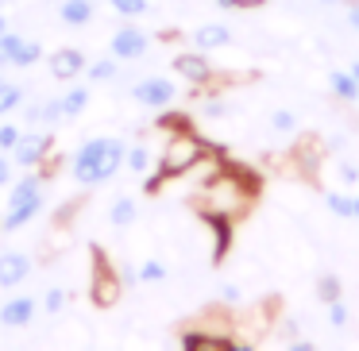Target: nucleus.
Instances as JSON below:
<instances>
[{
	"mask_svg": "<svg viewBox=\"0 0 359 351\" xmlns=\"http://www.w3.org/2000/svg\"><path fill=\"white\" fill-rule=\"evenodd\" d=\"M124 155H128V147L120 139H109V135L81 143V151L74 155V178L81 186H101V181H109L124 166Z\"/></svg>",
	"mask_w": 359,
	"mask_h": 351,
	"instance_id": "f257e3e1",
	"label": "nucleus"
},
{
	"mask_svg": "<svg viewBox=\"0 0 359 351\" xmlns=\"http://www.w3.org/2000/svg\"><path fill=\"white\" fill-rule=\"evenodd\" d=\"M201 220L209 224V232H212V263H224V255L232 251V240H236V216L201 209Z\"/></svg>",
	"mask_w": 359,
	"mask_h": 351,
	"instance_id": "f03ea898",
	"label": "nucleus"
},
{
	"mask_svg": "<svg viewBox=\"0 0 359 351\" xmlns=\"http://www.w3.org/2000/svg\"><path fill=\"white\" fill-rule=\"evenodd\" d=\"M147 47H151V39L140 32V27H120V32L112 35V58H124V62L143 58Z\"/></svg>",
	"mask_w": 359,
	"mask_h": 351,
	"instance_id": "7ed1b4c3",
	"label": "nucleus"
},
{
	"mask_svg": "<svg viewBox=\"0 0 359 351\" xmlns=\"http://www.w3.org/2000/svg\"><path fill=\"white\" fill-rule=\"evenodd\" d=\"M132 97L140 104H147V109H166V104L174 101V85L166 78H143L140 85L132 89Z\"/></svg>",
	"mask_w": 359,
	"mask_h": 351,
	"instance_id": "20e7f679",
	"label": "nucleus"
},
{
	"mask_svg": "<svg viewBox=\"0 0 359 351\" xmlns=\"http://www.w3.org/2000/svg\"><path fill=\"white\" fill-rule=\"evenodd\" d=\"M32 274V259L24 251H8L0 255V286H20V282Z\"/></svg>",
	"mask_w": 359,
	"mask_h": 351,
	"instance_id": "39448f33",
	"label": "nucleus"
},
{
	"mask_svg": "<svg viewBox=\"0 0 359 351\" xmlns=\"http://www.w3.org/2000/svg\"><path fill=\"white\" fill-rule=\"evenodd\" d=\"M174 70H178L186 81H194V85H205V81L212 78V66H209L205 55H178L174 58Z\"/></svg>",
	"mask_w": 359,
	"mask_h": 351,
	"instance_id": "423d86ee",
	"label": "nucleus"
},
{
	"mask_svg": "<svg viewBox=\"0 0 359 351\" xmlns=\"http://www.w3.org/2000/svg\"><path fill=\"white\" fill-rule=\"evenodd\" d=\"M50 143H55L50 135H39V139H35V135H27V139H20L16 147H12V151H16V163H20V166L43 163V155L50 151Z\"/></svg>",
	"mask_w": 359,
	"mask_h": 351,
	"instance_id": "0eeeda50",
	"label": "nucleus"
},
{
	"mask_svg": "<svg viewBox=\"0 0 359 351\" xmlns=\"http://www.w3.org/2000/svg\"><path fill=\"white\" fill-rule=\"evenodd\" d=\"M81 70H86V58H81V50H55V55H50V74H55L58 81L78 78Z\"/></svg>",
	"mask_w": 359,
	"mask_h": 351,
	"instance_id": "6e6552de",
	"label": "nucleus"
},
{
	"mask_svg": "<svg viewBox=\"0 0 359 351\" xmlns=\"http://www.w3.org/2000/svg\"><path fill=\"white\" fill-rule=\"evenodd\" d=\"M194 43H197V50H220V47L232 43V32H228L224 24H205L194 32Z\"/></svg>",
	"mask_w": 359,
	"mask_h": 351,
	"instance_id": "1a4fd4ad",
	"label": "nucleus"
},
{
	"mask_svg": "<svg viewBox=\"0 0 359 351\" xmlns=\"http://www.w3.org/2000/svg\"><path fill=\"white\" fill-rule=\"evenodd\" d=\"M35 317V301L32 297H16V301H8L4 305V309H0V320H4V324H27V320Z\"/></svg>",
	"mask_w": 359,
	"mask_h": 351,
	"instance_id": "9d476101",
	"label": "nucleus"
},
{
	"mask_svg": "<svg viewBox=\"0 0 359 351\" xmlns=\"http://www.w3.org/2000/svg\"><path fill=\"white\" fill-rule=\"evenodd\" d=\"M328 85H332V93L340 97V101H359V81L351 70H332L328 74Z\"/></svg>",
	"mask_w": 359,
	"mask_h": 351,
	"instance_id": "9b49d317",
	"label": "nucleus"
},
{
	"mask_svg": "<svg viewBox=\"0 0 359 351\" xmlns=\"http://www.w3.org/2000/svg\"><path fill=\"white\" fill-rule=\"evenodd\" d=\"M43 209V197H35V201H27V205H16V209H8L4 212V232H16L20 224H27V220H35V212Z\"/></svg>",
	"mask_w": 359,
	"mask_h": 351,
	"instance_id": "f8f14e48",
	"label": "nucleus"
},
{
	"mask_svg": "<svg viewBox=\"0 0 359 351\" xmlns=\"http://www.w3.org/2000/svg\"><path fill=\"white\" fill-rule=\"evenodd\" d=\"M97 270H101V278L93 282V297H97L101 305H112V301H116V289H120V286H116V278L109 274V266H104L101 255H97Z\"/></svg>",
	"mask_w": 359,
	"mask_h": 351,
	"instance_id": "ddd939ff",
	"label": "nucleus"
},
{
	"mask_svg": "<svg viewBox=\"0 0 359 351\" xmlns=\"http://www.w3.org/2000/svg\"><path fill=\"white\" fill-rule=\"evenodd\" d=\"M35 197H39V178H35V174H27V178H20L16 186H12L8 209H16V205H27V201H35Z\"/></svg>",
	"mask_w": 359,
	"mask_h": 351,
	"instance_id": "4468645a",
	"label": "nucleus"
},
{
	"mask_svg": "<svg viewBox=\"0 0 359 351\" xmlns=\"http://www.w3.org/2000/svg\"><path fill=\"white\" fill-rule=\"evenodd\" d=\"M62 20L70 27L89 24V20H93V0H66V4H62Z\"/></svg>",
	"mask_w": 359,
	"mask_h": 351,
	"instance_id": "2eb2a0df",
	"label": "nucleus"
},
{
	"mask_svg": "<svg viewBox=\"0 0 359 351\" xmlns=\"http://www.w3.org/2000/svg\"><path fill=\"white\" fill-rule=\"evenodd\" d=\"M182 347H232V340L217 336V332H186L182 336Z\"/></svg>",
	"mask_w": 359,
	"mask_h": 351,
	"instance_id": "dca6fc26",
	"label": "nucleus"
},
{
	"mask_svg": "<svg viewBox=\"0 0 359 351\" xmlns=\"http://www.w3.org/2000/svg\"><path fill=\"white\" fill-rule=\"evenodd\" d=\"M109 220H112V228H128V224H132V220H135V201H132V197H120V201L112 205Z\"/></svg>",
	"mask_w": 359,
	"mask_h": 351,
	"instance_id": "f3484780",
	"label": "nucleus"
},
{
	"mask_svg": "<svg viewBox=\"0 0 359 351\" xmlns=\"http://www.w3.org/2000/svg\"><path fill=\"white\" fill-rule=\"evenodd\" d=\"M86 104H89V93H86V89H70V93H66L62 101H58V109H62V116L70 120V116H78V112L86 109Z\"/></svg>",
	"mask_w": 359,
	"mask_h": 351,
	"instance_id": "a211bd4d",
	"label": "nucleus"
},
{
	"mask_svg": "<svg viewBox=\"0 0 359 351\" xmlns=\"http://www.w3.org/2000/svg\"><path fill=\"white\" fill-rule=\"evenodd\" d=\"M340 294H344V289H340V278H336V274H320V278H317V297L325 305L340 301Z\"/></svg>",
	"mask_w": 359,
	"mask_h": 351,
	"instance_id": "6ab92c4d",
	"label": "nucleus"
},
{
	"mask_svg": "<svg viewBox=\"0 0 359 351\" xmlns=\"http://www.w3.org/2000/svg\"><path fill=\"white\" fill-rule=\"evenodd\" d=\"M158 128H163V132H194V124H189V116L186 112H163V116H158Z\"/></svg>",
	"mask_w": 359,
	"mask_h": 351,
	"instance_id": "aec40b11",
	"label": "nucleus"
},
{
	"mask_svg": "<svg viewBox=\"0 0 359 351\" xmlns=\"http://www.w3.org/2000/svg\"><path fill=\"white\" fill-rule=\"evenodd\" d=\"M124 163H128V170H132V174H147L151 170V151L147 147H132L124 155Z\"/></svg>",
	"mask_w": 359,
	"mask_h": 351,
	"instance_id": "412c9836",
	"label": "nucleus"
},
{
	"mask_svg": "<svg viewBox=\"0 0 359 351\" xmlns=\"http://www.w3.org/2000/svg\"><path fill=\"white\" fill-rule=\"evenodd\" d=\"M20 35H12V32H0V62L4 66H12V58H16V50H20Z\"/></svg>",
	"mask_w": 359,
	"mask_h": 351,
	"instance_id": "4be33fe9",
	"label": "nucleus"
},
{
	"mask_svg": "<svg viewBox=\"0 0 359 351\" xmlns=\"http://www.w3.org/2000/svg\"><path fill=\"white\" fill-rule=\"evenodd\" d=\"M39 55H43V50H39V43H20V50H16V58H12V66H35V62H39Z\"/></svg>",
	"mask_w": 359,
	"mask_h": 351,
	"instance_id": "5701e85b",
	"label": "nucleus"
},
{
	"mask_svg": "<svg viewBox=\"0 0 359 351\" xmlns=\"http://www.w3.org/2000/svg\"><path fill=\"white\" fill-rule=\"evenodd\" d=\"M328 212H336V216L351 220V193H328Z\"/></svg>",
	"mask_w": 359,
	"mask_h": 351,
	"instance_id": "b1692460",
	"label": "nucleus"
},
{
	"mask_svg": "<svg viewBox=\"0 0 359 351\" xmlns=\"http://www.w3.org/2000/svg\"><path fill=\"white\" fill-rule=\"evenodd\" d=\"M120 16H143L147 12V0H109Z\"/></svg>",
	"mask_w": 359,
	"mask_h": 351,
	"instance_id": "393cba45",
	"label": "nucleus"
},
{
	"mask_svg": "<svg viewBox=\"0 0 359 351\" xmlns=\"http://www.w3.org/2000/svg\"><path fill=\"white\" fill-rule=\"evenodd\" d=\"M20 97H24V93H20L16 85H4V81H0V116H4L8 109H16V104H20Z\"/></svg>",
	"mask_w": 359,
	"mask_h": 351,
	"instance_id": "a878e982",
	"label": "nucleus"
},
{
	"mask_svg": "<svg viewBox=\"0 0 359 351\" xmlns=\"http://www.w3.org/2000/svg\"><path fill=\"white\" fill-rule=\"evenodd\" d=\"M89 78H93V81L116 78V62H109V58H104V62H93V66H89Z\"/></svg>",
	"mask_w": 359,
	"mask_h": 351,
	"instance_id": "bb28decb",
	"label": "nucleus"
},
{
	"mask_svg": "<svg viewBox=\"0 0 359 351\" xmlns=\"http://www.w3.org/2000/svg\"><path fill=\"white\" fill-rule=\"evenodd\" d=\"M20 143V128L12 124H0V151H12Z\"/></svg>",
	"mask_w": 359,
	"mask_h": 351,
	"instance_id": "cd10ccee",
	"label": "nucleus"
},
{
	"mask_svg": "<svg viewBox=\"0 0 359 351\" xmlns=\"http://www.w3.org/2000/svg\"><path fill=\"white\" fill-rule=\"evenodd\" d=\"M271 124L278 128V132H294V128H297V120H294V112L278 109V112H274V116H271Z\"/></svg>",
	"mask_w": 359,
	"mask_h": 351,
	"instance_id": "c85d7f7f",
	"label": "nucleus"
},
{
	"mask_svg": "<svg viewBox=\"0 0 359 351\" xmlns=\"http://www.w3.org/2000/svg\"><path fill=\"white\" fill-rule=\"evenodd\" d=\"M220 8L228 12H248V8H259V4H266V0H217Z\"/></svg>",
	"mask_w": 359,
	"mask_h": 351,
	"instance_id": "c756f323",
	"label": "nucleus"
},
{
	"mask_svg": "<svg viewBox=\"0 0 359 351\" xmlns=\"http://www.w3.org/2000/svg\"><path fill=\"white\" fill-rule=\"evenodd\" d=\"M328 320H332L336 328H344V324H348V309H344L340 301H332V305H328Z\"/></svg>",
	"mask_w": 359,
	"mask_h": 351,
	"instance_id": "7c9ffc66",
	"label": "nucleus"
},
{
	"mask_svg": "<svg viewBox=\"0 0 359 351\" xmlns=\"http://www.w3.org/2000/svg\"><path fill=\"white\" fill-rule=\"evenodd\" d=\"M163 274H166V270H163V263H147V266L140 270V278H143V282H158Z\"/></svg>",
	"mask_w": 359,
	"mask_h": 351,
	"instance_id": "2f4dec72",
	"label": "nucleus"
},
{
	"mask_svg": "<svg viewBox=\"0 0 359 351\" xmlns=\"http://www.w3.org/2000/svg\"><path fill=\"white\" fill-rule=\"evenodd\" d=\"M62 301H66L62 289H50V294H47V312H58V309H62Z\"/></svg>",
	"mask_w": 359,
	"mask_h": 351,
	"instance_id": "473e14b6",
	"label": "nucleus"
},
{
	"mask_svg": "<svg viewBox=\"0 0 359 351\" xmlns=\"http://www.w3.org/2000/svg\"><path fill=\"white\" fill-rule=\"evenodd\" d=\"M12 178V163H8V158H0V189H4V181H8Z\"/></svg>",
	"mask_w": 359,
	"mask_h": 351,
	"instance_id": "72a5a7b5",
	"label": "nucleus"
},
{
	"mask_svg": "<svg viewBox=\"0 0 359 351\" xmlns=\"http://www.w3.org/2000/svg\"><path fill=\"white\" fill-rule=\"evenodd\" d=\"M348 24L359 32V0H351V8H348Z\"/></svg>",
	"mask_w": 359,
	"mask_h": 351,
	"instance_id": "f704fd0d",
	"label": "nucleus"
},
{
	"mask_svg": "<svg viewBox=\"0 0 359 351\" xmlns=\"http://www.w3.org/2000/svg\"><path fill=\"white\" fill-rule=\"evenodd\" d=\"M224 301H240V289H236V286H224Z\"/></svg>",
	"mask_w": 359,
	"mask_h": 351,
	"instance_id": "c9c22d12",
	"label": "nucleus"
},
{
	"mask_svg": "<svg viewBox=\"0 0 359 351\" xmlns=\"http://www.w3.org/2000/svg\"><path fill=\"white\" fill-rule=\"evenodd\" d=\"M351 220H359V197H351Z\"/></svg>",
	"mask_w": 359,
	"mask_h": 351,
	"instance_id": "e433bc0d",
	"label": "nucleus"
},
{
	"mask_svg": "<svg viewBox=\"0 0 359 351\" xmlns=\"http://www.w3.org/2000/svg\"><path fill=\"white\" fill-rule=\"evenodd\" d=\"M0 32H8V27H4V12H0Z\"/></svg>",
	"mask_w": 359,
	"mask_h": 351,
	"instance_id": "4c0bfd02",
	"label": "nucleus"
},
{
	"mask_svg": "<svg viewBox=\"0 0 359 351\" xmlns=\"http://www.w3.org/2000/svg\"><path fill=\"white\" fill-rule=\"evenodd\" d=\"M351 74H355V81H359V62H355V66H351Z\"/></svg>",
	"mask_w": 359,
	"mask_h": 351,
	"instance_id": "58836bf2",
	"label": "nucleus"
}]
</instances>
